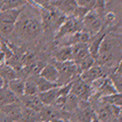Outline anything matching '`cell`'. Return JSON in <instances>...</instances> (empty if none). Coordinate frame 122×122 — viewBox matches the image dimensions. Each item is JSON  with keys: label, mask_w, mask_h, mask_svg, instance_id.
Masks as SVG:
<instances>
[{"label": "cell", "mask_w": 122, "mask_h": 122, "mask_svg": "<svg viewBox=\"0 0 122 122\" xmlns=\"http://www.w3.org/2000/svg\"><path fill=\"white\" fill-rule=\"evenodd\" d=\"M49 5L66 16H70L77 7L75 0H51Z\"/></svg>", "instance_id": "ba28073f"}, {"label": "cell", "mask_w": 122, "mask_h": 122, "mask_svg": "<svg viewBox=\"0 0 122 122\" xmlns=\"http://www.w3.org/2000/svg\"><path fill=\"white\" fill-rule=\"evenodd\" d=\"M39 76L47 79L49 81L57 82L58 81V78H59V73H58V71H57L54 64L47 63L45 66L42 67V69L39 73Z\"/></svg>", "instance_id": "7c38bea8"}, {"label": "cell", "mask_w": 122, "mask_h": 122, "mask_svg": "<svg viewBox=\"0 0 122 122\" xmlns=\"http://www.w3.org/2000/svg\"><path fill=\"white\" fill-rule=\"evenodd\" d=\"M58 90L59 86L46 92H42V93H38V97L41 100L42 104L44 106H52L55 103L56 99L58 98Z\"/></svg>", "instance_id": "4fadbf2b"}, {"label": "cell", "mask_w": 122, "mask_h": 122, "mask_svg": "<svg viewBox=\"0 0 122 122\" xmlns=\"http://www.w3.org/2000/svg\"><path fill=\"white\" fill-rule=\"evenodd\" d=\"M39 122H49V121H39Z\"/></svg>", "instance_id": "f546056e"}, {"label": "cell", "mask_w": 122, "mask_h": 122, "mask_svg": "<svg viewBox=\"0 0 122 122\" xmlns=\"http://www.w3.org/2000/svg\"><path fill=\"white\" fill-rule=\"evenodd\" d=\"M21 108L22 105L20 101L9 105L0 106V110L6 116L7 120L9 122H20L21 116Z\"/></svg>", "instance_id": "52a82bcc"}, {"label": "cell", "mask_w": 122, "mask_h": 122, "mask_svg": "<svg viewBox=\"0 0 122 122\" xmlns=\"http://www.w3.org/2000/svg\"><path fill=\"white\" fill-rule=\"evenodd\" d=\"M70 94L77 98L79 101H89L90 98L93 96V91L90 83L83 81L78 77L72 81Z\"/></svg>", "instance_id": "8992f818"}, {"label": "cell", "mask_w": 122, "mask_h": 122, "mask_svg": "<svg viewBox=\"0 0 122 122\" xmlns=\"http://www.w3.org/2000/svg\"><path fill=\"white\" fill-rule=\"evenodd\" d=\"M35 81H36V85H37V87H38V92H39V93L49 91V90L54 89V87H57V86H60L57 82L49 81H47V79L41 77V76H39V75L35 76Z\"/></svg>", "instance_id": "44dd1931"}, {"label": "cell", "mask_w": 122, "mask_h": 122, "mask_svg": "<svg viewBox=\"0 0 122 122\" xmlns=\"http://www.w3.org/2000/svg\"><path fill=\"white\" fill-rule=\"evenodd\" d=\"M111 79L112 83L114 86L116 87V90L118 93H121L122 91V70H121V62L117 64L116 68L114 69V71L111 73V75L109 76Z\"/></svg>", "instance_id": "d6986e66"}, {"label": "cell", "mask_w": 122, "mask_h": 122, "mask_svg": "<svg viewBox=\"0 0 122 122\" xmlns=\"http://www.w3.org/2000/svg\"><path fill=\"white\" fill-rule=\"evenodd\" d=\"M104 75H106V74H105V71L103 69V67L98 65V64H94L93 66L87 68L86 70L82 71L81 75H79V78L87 83H91L92 81H94L95 79L102 77V76H104Z\"/></svg>", "instance_id": "9c48e42d"}, {"label": "cell", "mask_w": 122, "mask_h": 122, "mask_svg": "<svg viewBox=\"0 0 122 122\" xmlns=\"http://www.w3.org/2000/svg\"><path fill=\"white\" fill-rule=\"evenodd\" d=\"M115 93H118V92L116 90V87L112 83L111 79H110L109 76H105L104 81H103L101 87L98 90V92L95 95H97L98 98H100L104 96H109V95H112Z\"/></svg>", "instance_id": "9a60e30c"}, {"label": "cell", "mask_w": 122, "mask_h": 122, "mask_svg": "<svg viewBox=\"0 0 122 122\" xmlns=\"http://www.w3.org/2000/svg\"><path fill=\"white\" fill-rule=\"evenodd\" d=\"M99 102L102 105H114V106L121 107V104H122L121 93H115V94L109 95V96L100 97L99 98Z\"/></svg>", "instance_id": "ffe728a7"}, {"label": "cell", "mask_w": 122, "mask_h": 122, "mask_svg": "<svg viewBox=\"0 0 122 122\" xmlns=\"http://www.w3.org/2000/svg\"><path fill=\"white\" fill-rule=\"evenodd\" d=\"M55 61H72V46H62L54 54Z\"/></svg>", "instance_id": "e0dca14e"}, {"label": "cell", "mask_w": 122, "mask_h": 122, "mask_svg": "<svg viewBox=\"0 0 122 122\" xmlns=\"http://www.w3.org/2000/svg\"><path fill=\"white\" fill-rule=\"evenodd\" d=\"M20 102H21L20 104L24 107L33 109L38 112L44 107L39 97H38V94L37 95H24V96H21L20 98Z\"/></svg>", "instance_id": "30bf717a"}, {"label": "cell", "mask_w": 122, "mask_h": 122, "mask_svg": "<svg viewBox=\"0 0 122 122\" xmlns=\"http://www.w3.org/2000/svg\"><path fill=\"white\" fill-rule=\"evenodd\" d=\"M18 101H20V98L15 96L12 92L7 87L6 85L0 89V106L9 105Z\"/></svg>", "instance_id": "5bb4252c"}, {"label": "cell", "mask_w": 122, "mask_h": 122, "mask_svg": "<svg viewBox=\"0 0 122 122\" xmlns=\"http://www.w3.org/2000/svg\"><path fill=\"white\" fill-rule=\"evenodd\" d=\"M0 76L4 79L5 85H6L8 81L16 78L17 74H16V72H15V70L10 65L3 64V65H0Z\"/></svg>", "instance_id": "7402d4cb"}, {"label": "cell", "mask_w": 122, "mask_h": 122, "mask_svg": "<svg viewBox=\"0 0 122 122\" xmlns=\"http://www.w3.org/2000/svg\"><path fill=\"white\" fill-rule=\"evenodd\" d=\"M2 10V2H1V0H0V11Z\"/></svg>", "instance_id": "f1b7e54d"}, {"label": "cell", "mask_w": 122, "mask_h": 122, "mask_svg": "<svg viewBox=\"0 0 122 122\" xmlns=\"http://www.w3.org/2000/svg\"><path fill=\"white\" fill-rule=\"evenodd\" d=\"M76 5L82 8H86L87 10L94 9L95 7V0H75Z\"/></svg>", "instance_id": "d4e9b609"}, {"label": "cell", "mask_w": 122, "mask_h": 122, "mask_svg": "<svg viewBox=\"0 0 122 122\" xmlns=\"http://www.w3.org/2000/svg\"><path fill=\"white\" fill-rule=\"evenodd\" d=\"M29 1L30 0H1L2 10L12 9V8H20V7H24L26 4H29Z\"/></svg>", "instance_id": "603a6c76"}, {"label": "cell", "mask_w": 122, "mask_h": 122, "mask_svg": "<svg viewBox=\"0 0 122 122\" xmlns=\"http://www.w3.org/2000/svg\"><path fill=\"white\" fill-rule=\"evenodd\" d=\"M39 121H41L39 112L22 106L20 122H39Z\"/></svg>", "instance_id": "ac0fdd59"}, {"label": "cell", "mask_w": 122, "mask_h": 122, "mask_svg": "<svg viewBox=\"0 0 122 122\" xmlns=\"http://www.w3.org/2000/svg\"><path fill=\"white\" fill-rule=\"evenodd\" d=\"M6 60H7V57L5 55V53L0 50V65H3Z\"/></svg>", "instance_id": "4316f807"}, {"label": "cell", "mask_w": 122, "mask_h": 122, "mask_svg": "<svg viewBox=\"0 0 122 122\" xmlns=\"http://www.w3.org/2000/svg\"><path fill=\"white\" fill-rule=\"evenodd\" d=\"M6 86L18 98H20L21 96L25 95V81H22L20 78L18 77L14 78L12 81L7 82Z\"/></svg>", "instance_id": "2e32d148"}, {"label": "cell", "mask_w": 122, "mask_h": 122, "mask_svg": "<svg viewBox=\"0 0 122 122\" xmlns=\"http://www.w3.org/2000/svg\"><path fill=\"white\" fill-rule=\"evenodd\" d=\"M21 10H22V7H20V8L5 9V10L0 11V21L15 25L21 13Z\"/></svg>", "instance_id": "8fae6325"}, {"label": "cell", "mask_w": 122, "mask_h": 122, "mask_svg": "<svg viewBox=\"0 0 122 122\" xmlns=\"http://www.w3.org/2000/svg\"><path fill=\"white\" fill-rule=\"evenodd\" d=\"M104 14L98 12L95 9L87 11L82 20V30H85L92 37L97 34L104 26Z\"/></svg>", "instance_id": "277c9868"}, {"label": "cell", "mask_w": 122, "mask_h": 122, "mask_svg": "<svg viewBox=\"0 0 122 122\" xmlns=\"http://www.w3.org/2000/svg\"><path fill=\"white\" fill-rule=\"evenodd\" d=\"M25 7V6H24ZM22 7L21 13L15 24L13 34L18 38L26 41L36 40L43 32L40 14L37 15L34 12H25Z\"/></svg>", "instance_id": "6da1fadb"}, {"label": "cell", "mask_w": 122, "mask_h": 122, "mask_svg": "<svg viewBox=\"0 0 122 122\" xmlns=\"http://www.w3.org/2000/svg\"><path fill=\"white\" fill-rule=\"evenodd\" d=\"M40 12V17L42 21V25H43V30L45 32H57L59 26L63 24V21L66 20V15L62 14L59 11H57L53 7L49 6H38Z\"/></svg>", "instance_id": "7a4b0ae2"}, {"label": "cell", "mask_w": 122, "mask_h": 122, "mask_svg": "<svg viewBox=\"0 0 122 122\" xmlns=\"http://www.w3.org/2000/svg\"><path fill=\"white\" fill-rule=\"evenodd\" d=\"M82 30V20H76L73 16H67L63 24L59 26L58 30L56 32V39H63L65 37L71 36L73 34Z\"/></svg>", "instance_id": "5b68a950"}, {"label": "cell", "mask_w": 122, "mask_h": 122, "mask_svg": "<svg viewBox=\"0 0 122 122\" xmlns=\"http://www.w3.org/2000/svg\"><path fill=\"white\" fill-rule=\"evenodd\" d=\"M107 5V0H95V7L94 9L102 14L105 13V8Z\"/></svg>", "instance_id": "484cf974"}, {"label": "cell", "mask_w": 122, "mask_h": 122, "mask_svg": "<svg viewBox=\"0 0 122 122\" xmlns=\"http://www.w3.org/2000/svg\"><path fill=\"white\" fill-rule=\"evenodd\" d=\"M90 122H101V121L98 119V118H97V116H96V115H95V116L93 117V119H92V120H91Z\"/></svg>", "instance_id": "83f0119b"}, {"label": "cell", "mask_w": 122, "mask_h": 122, "mask_svg": "<svg viewBox=\"0 0 122 122\" xmlns=\"http://www.w3.org/2000/svg\"><path fill=\"white\" fill-rule=\"evenodd\" d=\"M35 76H30L28 81H25V95H37L39 93L35 81Z\"/></svg>", "instance_id": "cb8c5ba5"}, {"label": "cell", "mask_w": 122, "mask_h": 122, "mask_svg": "<svg viewBox=\"0 0 122 122\" xmlns=\"http://www.w3.org/2000/svg\"><path fill=\"white\" fill-rule=\"evenodd\" d=\"M53 64L55 65L59 73V78L57 81L59 86H63L70 81H73L81 75V71L73 61H63V62L55 61Z\"/></svg>", "instance_id": "3957f363"}]
</instances>
